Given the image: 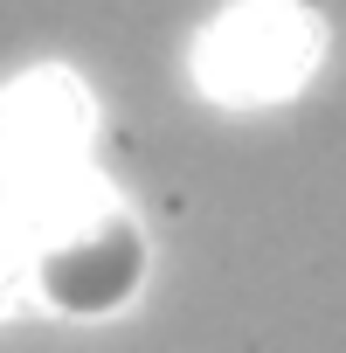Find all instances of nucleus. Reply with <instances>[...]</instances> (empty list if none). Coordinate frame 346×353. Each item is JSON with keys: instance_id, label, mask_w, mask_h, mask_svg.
I'll list each match as a JSON object with an SVG mask.
<instances>
[{"instance_id": "obj_1", "label": "nucleus", "mask_w": 346, "mask_h": 353, "mask_svg": "<svg viewBox=\"0 0 346 353\" xmlns=\"http://www.w3.org/2000/svg\"><path fill=\"white\" fill-rule=\"evenodd\" d=\"M152 277V243L118 194H83L21 229V284L63 319H118Z\"/></svg>"}, {"instance_id": "obj_2", "label": "nucleus", "mask_w": 346, "mask_h": 353, "mask_svg": "<svg viewBox=\"0 0 346 353\" xmlns=\"http://www.w3.org/2000/svg\"><path fill=\"white\" fill-rule=\"evenodd\" d=\"M0 188L21 229L104 188L90 166V97L70 70H28L0 90Z\"/></svg>"}, {"instance_id": "obj_3", "label": "nucleus", "mask_w": 346, "mask_h": 353, "mask_svg": "<svg viewBox=\"0 0 346 353\" xmlns=\"http://www.w3.org/2000/svg\"><path fill=\"white\" fill-rule=\"evenodd\" d=\"M318 14L305 0H236L194 42V83L215 104H277L318 70Z\"/></svg>"}]
</instances>
